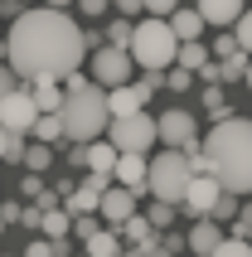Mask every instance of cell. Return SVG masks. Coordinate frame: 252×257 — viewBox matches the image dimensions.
I'll list each match as a JSON object with an SVG mask.
<instances>
[{
	"label": "cell",
	"mask_w": 252,
	"mask_h": 257,
	"mask_svg": "<svg viewBox=\"0 0 252 257\" xmlns=\"http://www.w3.org/2000/svg\"><path fill=\"white\" fill-rule=\"evenodd\" d=\"M87 49V29L78 20H68V10H20L10 34H5V63L15 78H63V73L83 68Z\"/></svg>",
	"instance_id": "1"
},
{
	"label": "cell",
	"mask_w": 252,
	"mask_h": 257,
	"mask_svg": "<svg viewBox=\"0 0 252 257\" xmlns=\"http://www.w3.org/2000/svg\"><path fill=\"white\" fill-rule=\"evenodd\" d=\"M199 151L209 160V175L228 194H252V116H218Z\"/></svg>",
	"instance_id": "2"
},
{
	"label": "cell",
	"mask_w": 252,
	"mask_h": 257,
	"mask_svg": "<svg viewBox=\"0 0 252 257\" xmlns=\"http://www.w3.org/2000/svg\"><path fill=\"white\" fill-rule=\"evenodd\" d=\"M58 121H63V141H73V146H87L97 136H107V121H112L107 116V87H97L92 78L68 87L63 107H58Z\"/></svg>",
	"instance_id": "3"
},
{
	"label": "cell",
	"mask_w": 252,
	"mask_h": 257,
	"mask_svg": "<svg viewBox=\"0 0 252 257\" xmlns=\"http://www.w3.org/2000/svg\"><path fill=\"white\" fill-rule=\"evenodd\" d=\"M175 49H180V39L170 34V25L160 20V15H146V20H136V25H131L126 54H131V63H136V68L165 73L170 63H175Z\"/></svg>",
	"instance_id": "4"
},
{
	"label": "cell",
	"mask_w": 252,
	"mask_h": 257,
	"mask_svg": "<svg viewBox=\"0 0 252 257\" xmlns=\"http://www.w3.org/2000/svg\"><path fill=\"white\" fill-rule=\"evenodd\" d=\"M184 185H189V160H184V151H160L155 160H146V189H151L155 199H165L180 209V194Z\"/></svg>",
	"instance_id": "5"
},
{
	"label": "cell",
	"mask_w": 252,
	"mask_h": 257,
	"mask_svg": "<svg viewBox=\"0 0 252 257\" xmlns=\"http://www.w3.org/2000/svg\"><path fill=\"white\" fill-rule=\"evenodd\" d=\"M107 141L116 146V151H151L155 146V116L141 107V112H131V116H112L107 121Z\"/></svg>",
	"instance_id": "6"
},
{
	"label": "cell",
	"mask_w": 252,
	"mask_h": 257,
	"mask_svg": "<svg viewBox=\"0 0 252 257\" xmlns=\"http://www.w3.org/2000/svg\"><path fill=\"white\" fill-rule=\"evenodd\" d=\"M92 83L97 87H116V83H131V54L126 49H116V44H102V49H92Z\"/></svg>",
	"instance_id": "7"
},
{
	"label": "cell",
	"mask_w": 252,
	"mask_h": 257,
	"mask_svg": "<svg viewBox=\"0 0 252 257\" xmlns=\"http://www.w3.org/2000/svg\"><path fill=\"white\" fill-rule=\"evenodd\" d=\"M155 141H165L170 151H184V146L199 141V121L194 112H184V107H170V112L155 116Z\"/></svg>",
	"instance_id": "8"
},
{
	"label": "cell",
	"mask_w": 252,
	"mask_h": 257,
	"mask_svg": "<svg viewBox=\"0 0 252 257\" xmlns=\"http://www.w3.org/2000/svg\"><path fill=\"white\" fill-rule=\"evenodd\" d=\"M39 121V107L29 97V87H10L5 102H0V126L15 131V136H29V126Z\"/></svg>",
	"instance_id": "9"
},
{
	"label": "cell",
	"mask_w": 252,
	"mask_h": 257,
	"mask_svg": "<svg viewBox=\"0 0 252 257\" xmlns=\"http://www.w3.org/2000/svg\"><path fill=\"white\" fill-rule=\"evenodd\" d=\"M218 194H223V185H218L213 175H189V185H184V194H180V209L189 218H209Z\"/></svg>",
	"instance_id": "10"
},
{
	"label": "cell",
	"mask_w": 252,
	"mask_h": 257,
	"mask_svg": "<svg viewBox=\"0 0 252 257\" xmlns=\"http://www.w3.org/2000/svg\"><path fill=\"white\" fill-rule=\"evenodd\" d=\"M131 214H136V194H131L126 185H107L97 194V218L107 223V228H116V223L131 218Z\"/></svg>",
	"instance_id": "11"
},
{
	"label": "cell",
	"mask_w": 252,
	"mask_h": 257,
	"mask_svg": "<svg viewBox=\"0 0 252 257\" xmlns=\"http://www.w3.org/2000/svg\"><path fill=\"white\" fill-rule=\"evenodd\" d=\"M112 180L126 185L131 194H146V156H141V151H121L116 165H112Z\"/></svg>",
	"instance_id": "12"
},
{
	"label": "cell",
	"mask_w": 252,
	"mask_h": 257,
	"mask_svg": "<svg viewBox=\"0 0 252 257\" xmlns=\"http://www.w3.org/2000/svg\"><path fill=\"white\" fill-rule=\"evenodd\" d=\"M194 10H199V20H204V25H213V29H233V20L247 10V0H199Z\"/></svg>",
	"instance_id": "13"
},
{
	"label": "cell",
	"mask_w": 252,
	"mask_h": 257,
	"mask_svg": "<svg viewBox=\"0 0 252 257\" xmlns=\"http://www.w3.org/2000/svg\"><path fill=\"white\" fill-rule=\"evenodd\" d=\"M68 228H73V214L58 204V209H44V218H39V233L54 243V252H68Z\"/></svg>",
	"instance_id": "14"
},
{
	"label": "cell",
	"mask_w": 252,
	"mask_h": 257,
	"mask_svg": "<svg viewBox=\"0 0 252 257\" xmlns=\"http://www.w3.org/2000/svg\"><path fill=\"white\" fill-rule=\"evenodd\" d=\"M218 238H223V223H213V218H194V228L184 233V243H189L194 257H209L218 247Z\"/></svg>",
	"instance_id": "15"
},
{
	"label": "cell",
	"mask_w": 252,
	"mask_h": 257,
	"mask_svg": "<svg viewBox=\"0 0 252 257\" xmlns=\"http://www.w3.org/2000/svg\"><path fill=\"white\" fill-rule=\"evenodd\" d=\"M116 233H121L126 243H136V252H151V247H155V238H160V228H151V223H146V214L121 218V223H116Z\"/></svg>",
	"instance_id": "16"
},
{
	"label": "cell",
	"mask_w": 252,
	"mask_h": 257,
	"mask_svg": "<svg viewBox=\"0 0 252 257\" xmlns=\"http://www.w3.org/2000/svg\"><path fill=\"white\" fill-rule=\"evenodd\" d=\"M116 156H121V151H116L112 141H102V136H97V141H87V146H83V165H87V170H97V175H112Z\"/></svg>",
	"instance_id": "17"
},
{
	"label": "cell",
	"mask_w": 252,
	"mask_h": 257,
	"mask_svg": "<svg viewBox=\"0 0 252 257\" xmlns=\"http://www.w3.org/2000/svg\"><path fill=\"white\" fill-rule=\"evenodd\" d=\"M146 102H141V92L131 83H116V87H107V116H131V112H141Z\"/></svg>",
	"instance_id": "18"
},
{
	"label": "cell",
	"mask_w": 252,
	"mask_h": 257,
	"mask_svg": "<svg viewBox=\"0 0 252 257\" xmlns=\"http://www.w3.org/2000/svg\"><path fill=\"white\" fill-rule=\"evenodd\" d=\"M165 25H170V34H175V39H199V34H204V20H199V10H180V5L165 15Z\"/></svg>",
	"instance_id": "19"
},
{
	"label": "cell",
	"mask_w": 252,
	"mask_h": 257,
	"mask_svg": "<svg viewBox=\"0 0 252 257\" xmlns=\"http://www.w3.org/2000/svg\"><path fill=\"white\" fill-rule=\"evenodd\" d=\"M29 97H34L39 112H58V107H63V87H58V78H34Z\"/></svg>",
	"instance_id": "20"
},
{
	"label": "cell",
	"mask_w": 252,
	"mask_h": 257,
	"mask_svg": "<svg viewBox=\"0 0 252 257\" xmlns=\"http://www.w3.org/2000/svg\"><path fill=\"white\" fill-rule=\"evenodd\" d=\"M209 58H213L209 44H199V39H180V49H175V63H180V68H189V73H199Z\"/></svg>",
	"instance_id": "21"
},
{
	"label": "cell",
	"mask_w": 252,
	"mask_h": 257,
	"mask_svg": "<svg viewBox=\"0 0 252 257\" xmlns=\"http://www.w3.org/2000/svg\"><path fill=\"white\" fill-rule=\"evenodd\" d=\"M83 243H87V257H121V233L116 228H97Z\"/></svg>",
	"instance_id": "22"
},
{
	"label": "cell",
	"mask_w": 252,
	"mask_h": 257,
	"mask_svg": "<svg viewBox=\"0 0 252 257\" xmlns=\"http://www.w3.org/2000/svg\"><path fill=\"white\" fill-rule=\"evenodd\" d=\"M29 136L44 141V146H58V141H63V121H58V112H39V121L29 126Z\"/></svg>",
	"instance_id": "23"
},
{
	"label": "cell",
	"mask_w": 252,
	"mask_h": 257,
	"mask_svg": "<svg viewBox=\"0 0 252 257\" xmlns=\"http://www.w3.org/2000/svg\"><path fill=\"white\" fill-rule=\"evenodd\" d=\"M20 165H29L34 175H39V170H49V165H54V146H44V141H34V136H29L25 160H20Z\"/></svg>",
	"instance_id": "24"
},
{
	"label": "cell",
	"mask_w": 252,
	"mask_h": 257,
	"mask_svg": "<svg viewBox=\"0 0 252 257\" xmlns=\"http://www.w3.org/2000/svg\"><path fill=\"white\" fill-rule=\"evenodd\" d=\"M63 199H68L63 209H68L73 218H78V214H97V194H92V189H83V185H78V189H68Z\"/></svg>",
	"instance_id": "25"
},
{
	"label": "cell",
	"mask_w": 252,
	"mask_h": 257,
	"mask_svg": "<svg viewBox=\"0 0 252 257\" xmlns=\"http://www.w3.org/2000/svg\"><path fill=\"white\" fill-rule=\"evenodd\" d=\"M209 257H252V243H247V238H233V233H223V238H218V247H213Z\"/></svg>",
	"instance_id": "26"
},
{
	"label": "cell",
	"mask_w": 252,
	"mask_h": 257,
	"mask_svg": "<svg viewBox=\"0 0 252 257\" xmlns=\"http://www.w3.org/2000/svg\"><path fill=\"white\" fill-rule=\"evenodd\" d=\"M209 218L213 223H233V218H238V194H218V199H213V209H209Z\"/></svg>",
	"instance_id": "27"
},
{
	"label": "cell",
	"mask_w": 252,
	"mask_h": 257,
	"mask_svg": "<svg viewBox=\"0 0 252 257\" xmlns=\"http://www.w3.org/2000/svg\"><path fill=\"white\" fill-rule=\"evenodd\" d=\"M175 214H180V209H175V204H165V199H155L151 209H146V223H151V228H170V223H175Z\"/></svg>",
	"instance_id": "28"
},
{
	"label": "cell",
	"mask_w": 252,
	"mask_h": 257,
	"mask_svg": "<svg viewBox=\"0 0 252 257\" xmlns=\"http://www.w3.org/2000/svg\"><path fill=\"white\" fill-rule=\"evenodd\" d=\"M247 58H252V54H242V49L223 54V58H218V68H223V78H242V73H247Z\"/></svg>",
	"instance_id": "29"
},
{
	"label": "cell",
	"mask_w": 252,
	"mask_h": 257,
	"mask_svg": "<svg viewBox=\"0 0 252 257\" xmlns=\"http://www.w3.org/2000/svg\"><path fill=\"white\" fill-rule=\"evenodd\" d=\"M233 39H238L242 54H252V10H242L238 20H233Z\"/></svg>",
	"instance_id": "30"
},
{
	"label": "cell",
	"mask_w": 252,
	"mask_h": 257,
	"mask_svg": "<svg viewBox=\"0 0 252 257\" xmlns=\"http://www.w3.org/2000/svg\"><path fill=\"white\" fill-rule=\"evenodd\" d=\"M155 257H180L184 252V238H175V233H165L160 228V238H155V247H151Z\"/></svg>",
	"instance_id": "31"
},
{
	"label": "cell",
	"mask_w": 252,
	"mask_h": 257,
	"mask_svg": "<svg viewBox=\"0 0 252 257\" xmlns=\"http://www.w3.org/2000/svg\"><path fill=\"white\" fill-rule=\"evenodd\" d=\"M97 228H102V218H97V214H78V218H73V228H68V233H73V238H92Z\"/></svg>",
	"instance_id": "32"
},
{
	"label": "cell",
	"mask_w": 252,
	"mask_h": 257,
	"mask_svg": "<svg viewBox=\"0 0 252 257\" xmlns=\"http://www.w3.org/2000/svg\"><path fill=\"white\" fill-rule=\"evenodd\" d=\"M126 39H131V20H112V25H107V44H116V49H126Z\"/></svg>",
	"instance_id": "33"
},
{
	"label": "cell",
	"mask_w": 252,
	"mask_h": 257,
	"mask_svg": "<svg viewBox=\"0 0 252 257\" xmlns=\"http://www.w3.org/2000/svg\"><path fill=\"white\" fill-rule=\"evenodd\" d=\"M233 238H247V243H252V204H238V218H233Z\"/></svg>",
	"instance_id": "34"
},
{
	"label": "cell",
	"mask_w": 252,
	"mask_h": 257,
	"mask_svg": "<svg viewBox=\"0 0 252 257\" xmlns=\"http://www.w3.org/2000/svg\"><path fill=\"white\" fill-rule=\"evenodd\" d=\"M141 92V102H151V92H160V73H151V68H141V83H131Z\"/></svg>",
	"instance_id": "35"
},
{
	"label": "cell",
	"mask_w": 252,
	"mask_h": 257,
	"mask_svg": "<svg viewBox=\"0 0 252 257\" xmlns=\"http://www.w3.org/2000/svg\"><path fill=\"white\" fill-rule=\"evenodd\" d=\"M204 107L213 112V121H218V116H228V97L218 92V87H204Z\"/></svg>",
	"instance_id": "36"
},
{
	"label": "cell",
	"mask_w": 252,
	"mask_h": 257,
	"mask_svg": "<svg viewBox=\"0 0 252 257\" xmlns=\"http://www.w3.org/2000/svg\"><path fill=\"white\" fill-rule=\"evenodd\" d=\"M25 146H29V136H15V131H10V146H5V160H10V165H20V160H25Z\"/></svg>",
	"instance_id": "37"
},
{
	"label": "cell",
	"mask_w": 252,
	"mask_h": 257,
	"mask_svg": "<svg viewBox=\"0 0 252 257\" xmlns=\"http://www.w3.org/2000/svg\"><path fill=\"white\" fill-rule=\"evenodd\" d=\"M233 49H238L233 29H218V39H213V49H209V54H218V58H223V54H233Z\"/></svg>",
	"instance_id": "38"
},
{
	"label": "cell",
	"mask_w": 252,
	"mask_h": 257,
	"mask_svg": "<svg viewBox=\"0 0 252 257\" xmlns=\"http://www.w3.org/2000/svg\"><path fill=\"white\" fill-rule=\"evenodd\" d=\"M73 5H78V10H83V15H92V20H102L112 0H73Z\"/></svg>",
	"instance_id": "39"
},
{
	"label": "cell",
	"mask_w": 252,
	"mask_h": 257,
	"mask_svg": "<svg viewBox=\"0 0 252 257\" xmlns=\"http://www.w3.org/2000/svg\"><path fill=\"white\" fill-rule=\"evenodd\" d=\"M107 185H112V175H97V170H87V175H83V189H92V194H102Z\"/></svg>",
	"instance_id": "40"
},
{
	"label": "cell",
	"mask_w": 252,
	"mask_h": 257,
	"mask_svg": "<svg viewBox=\"0 0 252 257\" xmlns=\"http://www.w3.org/2000/svg\"><path fill=\"white\" fill-rule=\"evenodd\" d=\"M20 257H54V243H49V238H34V243H29Z\"/></svg>",
	"instance_id": "41"
},
{
	"label": "cell",
	"mask_w": 252,
	"mask_h": 257,
	"mask_svg": "<svg viewBox=\"0 0 252 257\" xmlns=\"http://www.w3.org/2000/svg\"><path fill=\"white\" fill-rule=\"evenodd\" d=\"M39 218H44V209H39V204H29V209H20V223H25L29 233L39 228Z\"/></svg>",
	"instance_id": "42"
},
{
	"label": "cell",
	"mask_w": 252,
	"mask_h": 257,
	"mask_svg": "<svg viewBox=\"0 0 252 257\" xmlns=\"http://www.w3.org/2000/svg\"><path fill=\"white\" fill-rule=\"evenodd\" d=\"M116 5V15H126V20H136L141 10H146V0H112Z\"/></svg>",
	"instance_id": "43"
},
{
	"label": "cell",
	"mask_w": 252,
	"mask_h": 257,
	"mask_svg": "<svg viewBox=\"0 0 252 257\" xmlns=\"http://www.w3.org/2000/svg\"><path fill=\"white\" fill-rule=\"evenodd\" d=\"M10 87H20V78L10 73V63H0V102H5V92H10Z\"/></svg>",
	"instance_id": "44"
},
{
	"label": "cell",
	"mask_w": 252,
	"mask_h": 257,
	"mask_svg": "<svg viewBox=\"0 0 252 257\" xmlns=\"http://www.w3.org/2000/svg\"><path fill=\"white\" fill-rule=\"evenodd\" d=\"M175 5H180V0H146V15H160V20H165Z\"/></svg>",
	"instance_id": "45"
},
{
	"label": "cell",
	"mask_w": 252,
	"mask_h": 257,
	"mask_svg": "<svg viewBox=\"0 0 252 257\" xmlns=\"http://www.w3.org/2000/svg\"><path fill=\"white\" fill-rule=\"evenodd\" d=\"M39 189H44V180H39V175H34V170H29V175H25V185H20V194H25V199H34Z\"/></svg>",
	"instance_id": "46"
},
{
	"label": "cell",
	"mask_w": 252,
	"mask_h": 257,
	"mask_svg": "<svg viewBox=\"0 0 252 257\" xmlns=\"http://www.w3.org/2000/svg\"><path fill=\"white\" fill-rule=\"evenodd\" d=\"M29 204H39V209H58V189H39Z\"/></svg>",
	"instance_id": "47"
},
{
	"label": "cell",
	"mask_w": 252,
	"mask_h": 257,
	"mask_svg": "<svg viewBox=\"0 0 252 257\" xmlns=\"http://www.w3.org/2000/svg\"><path fill=\"white\" fill-rule=\"evenodd\" d=\"M20 209H25V204H5L0 199V223H20Z\"/></svg>",
	"instance_id": "48"
},
{
	"label": "cell",
	"mask_w": 252,
	"mask_h": 257,
	"mask_svg": "<svg viewBox=\"0 0 252 257\" xmlns=\"http://www.w3.org/2000/svg\"><path fill=\"white\" fill-rule=\"evenodd\" d=\"M44 5H49V10H68L73 0H44Z\"/></svg>",
	"instance_id": "49"
},
{
	"label": "cell",
	"mask_w": 252,
	"mask_h": 257,
	"mask_svg": "<svg viewBox=\"0 0 252 257\" xmlns=\"http://www.w3.org/2000/svg\"><path fill=\"white\" fill-rule=\"evenodd\" d=\"M5 146H10V131L0 126V160H5Z\"/></svg>",
	"instance_id": "50"
},
{
	"label": "cell",
	"mask_w": 252,
	"mask_h": 257,
	"mask_svg": "<svg viewBox=\"0 0 252 257\" xmlns=\"http://www.w3.org/2000/svg\"><path fill=\"white\" fill-rule=\"evenodd\" d=\"M242 83H247V92H252V58H247V73H242Z\"/></svg>",
	"instance_id": "51"
},
{
	"label": "cell",
	"mask_w": 252,
	"mask_h": 257,
	"mask_svg": "<svg viewBox=\"0 0 252 257\" xmlns=\"http://www.w3.org/2000/svg\"><path fill=\"white\" fill-rule=\"evenodd\" d=\"M126 257H155V252H126Z\"/></svg>",
	"instance_id": "52"
},
{
	"label": "cell",
	"mask_w": 252,
	"mask_h": 257,
	"mask_svg": "<svg viewBox=\"0 0 252 257\" xmlns=\"http://www.w3.org/2000/svg\"><path fill=\"white\" fill-rule=\"evenodd\" d=\"M0 63H5V39H0Z\"/></svg>",
	"instance_id": "53"
},
{
	"label": "cell",
	"mask_w": 252,
	"mask_h": 257,
	"mask_svg": "<svg viewBox=\"0 0 252 257\" xmlns=\"http://www.w3.org/2000/svg\"><path fill=\"white\" fill-rule=\"evenodd\" d=\"M0 233H5V223H0Z\"/></svg>",
	"instance_id": "54"
},
{
	"label": "cell",
	"mask_w": 252,
	"mask_h": 257,
	"mask_svg": "<svg viewBox=\"0 0 252 257\" xmlns=\"http://www.w3.org/2000/svg\"><path fill=\"white\" fill-rule=\"evenodd\" d=\"M10 257H20V252H10Z\"/></svg>",
	"instance_id": "55"
},
{
	"label": "cell",
	"mask_w": 252,
	"mask_h": 257,
	"mask_svg": "<svg viewBox=\"0 0 252 257\" xmlns=\"http://www.w3.org/2000/svg\"><path fill=\"white\" fill-rule=\"evenodd\" d=\"M83 257H87V252H83Z\"/></svg>",
	"instance_id": "56"
}]
</instances>
